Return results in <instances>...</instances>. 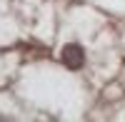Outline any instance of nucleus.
<instances>
[{"mask_svg": "<svg viewBox=\"0 0 125 122\" xmlns=\"http://www.w3.org/2000/svg\"><path fill=\"white\" fill-rule=\"evenodd\" d=\"M83 60H85V55H83L80 45H65L62 47V62H65V67L78 70V67H83Z\"/></svg>", "mask_w": 125, "mask_h": 122, "instance_id": "obj_1", "label": "nucleus"}]
</instances>
